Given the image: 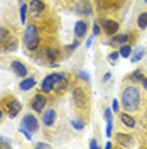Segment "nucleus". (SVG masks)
I'll return each mask as SVG.
<instances>
[{"instance_id":"nucleus-31","label":"nucleus","mask_w":147,"mask_h":149,"mask_svg":"<svg viewBox=\"0 0 147 149\" xmlns=\"http://www.w3.org/2000/svg\"><path fill=\"white\" fill-rule=\"evenodd\" d=\"M100 32H101V27L98 26V24H95V26H93V34H95V36H98Z\"/></svg>"},{"instance_id":"nucleus-4","label":"nucleus","mask_w":147,"mask_h":149,"mask_svg":"<svg viewBox=\"0 0 147 149\" xmlns=\"http://www.w3.org/2000/svg\"><path fill=\"white\" fill-rule=\"evenodd\" d=\"M73 102L80 110H81V109H86L88 103H90V97H88L86 90H85L83 86H80V85L74 86V90H73Z\"/></svg>"},{"instance_id":"nucleus-38","label":"nucleus","mask_w":147,"mask_h":149,"mask_svg":"<svg viewBox=\"0 0 147 149\" xmlns=\"http://www.w3.org/2000/svg\"><path fill=\"white\" fill-rule=\"evenodd\" d=\"M142 86H144V90L147 92V76L144 78V80H142Z\"/></svg>"},{"instance_id":"nucleus-1","label":"nucleus","mask_w":147,"mask_h":149,"mask_svg":"<svg viewBox=\"0 0 147 149\" xmlns=\"http://www.w3.org/2000/svg\"><path fill=\"white\" fill-rule=\"evenodd\" d=\"M142 105V90L139 88L137 85H127L122 90V107L123 110L134 113L137 112Z\"/></svg>"},{"instance_id":"nucleus-17","label":"nucleus","mask_w":147,"mask_h":149,"mask_svg":"<svg viewBox=\"0 0 147 149\" xmlns=\"http://www.w3.org/2000/svg\"><path fill=\"white\" fill-rule=\"evenodd\" d=\"M20 90H24V92H27L31 88H34L36 86V78H32V76H27V78H24L22 81H20Z\"/></svg>"},{"instance_id":"nucleus-21","label":"nucleus","mask_w":147,"mask_h":149,"mask_svg":"<svg viewBox=\"0 0 147 149\" xmlns=\"http://www.w3.org/2000/svg\"><path fill=\"white\" fill-rule=\"evenodd\" d=\"M137 27L140 31L147 29V12H140V15L137 17Z\"/></svg>"},{"instance_id":"nucleus-40","label":"nucleus","mask_w":147,"mask_h":149,"mask_svg":"<svg viewBox=\"0 0 147 149\" xmlns=\"http://www.w3.org/2000/svg\"><path fill=\"white\" fill-rule=\"evenodd\" d=\"M2 113H3V110H2V109H0V119H2Z\"/></svg>"},{"instance_id":"nucleus-32","label":"nucleus","mask_w":147,"mask_h":149,"mask_svg":"<svg viewBox=\"0 0 147 149\" xmlns=\"http://www.w3.org/2000/svg\"><path fill=\"white\" fill-rule=\"evenodd\" d=\"M78 44H80V41H74V42L71 44V46H68V47H66V51H68V53H71V51H73L74 47L78 46Z\"/></svg>"},{"instance_id":"nucleus-36","label":"nucleus","mask_w":147,"mask_h":149,"mask_svg":"<svg viewBox=\"0 0 147 149\" xmlns=\"http://www.w3.org/2000/svg\"><path fill=\"white\" fill-rule=\"evenodd\" d=\"M93 37H95V34H92V36L88 37V42H86V47H90V46H92V42H93Z\"/></svg>"},{"instance_id":"nucleus-12","label":"nucleus","mask_w":147,"mask_h":149,"mask_svg":"<svg viewBox=\"0 0 147 149\" xmlns=\"http://www.w3.org/2000/svg\"><path fill=\"white\" fill-rule=\"evenodd\" d=\"M54 122H56V110L53 107L42 112V124H44L46 127H53Z\"/></svg>"},{"instance_id":"nucleus-23","label":"nucleus","mask_w":147,"mask_h":149,"mask_svg":"<svg viewBox=\"0 0 147 149\" xmlns=\"http://www.w3.org/2000/svg\"><path fill=\"white\" fill-rule=\"evenodd\" d=\"M27 12H29V7L26 3H22L20 5V20H22V24H26V19H27Z\"/></svg>"},{"instance_id":"nucleus-19","label":"nucleus","mask_w":147,"mask_h":149,"mask_svg":"<svg viewBox=\"0 0 147 149\" xmlns=\"http://www.w3.org/2000/svg\"><path fill=\"white\" fill-rule=\"evenodd\" d=\"M144 78H146V74H144V71H142V68H140V70H135L134 73L129 74V80H132L134 83H142Z\"/></svg>"},{"instance_id":"nucleus-14","label":"nucleus","mask_w":147,"mask_h":149,"mask_svg":"<svg viewBox=\"0 0 147 149\" xmlns=\"http://www.w3.org/2000/svg\"><path fill=\"white\" fill-rule=\"evenodd\" d=\"M86 32H88V24L85 20H78L74 24V36L78 37V39H81V37L86 36Z\"/></svg>"},{"instance_id":"nucleus-37","label":"nucleus","mask_w":147,"mask_h":149,"mask_svg":"<svg viewBox=\"0 0 147 149\" xmlns=\"http://www.w3.org/2000/svg\"><path fill=\"white\" fill-rule=\"evenodd\" d=\"M36 148H49V146H47V144H44V142H37Z\"/></svg>"},{"instance_id":"nucleus-27","label":"nucleus","mask_w":147,"mask_h":149,"mask_svg":"<svg viewBox=\"0 0 147 149\" xmlns=\"http://www.w3.org/2000/svg\"><path fill=\"white\" fill-rule=\"evenodd\" d=\"M78 78H81L85 83H88V81H90V74L86 73V71H80V73H78Z\"/></svg>"},{"instance_id":"nucleus-18","label":"nucleus","mask_w":147,"mask_h":149,"mask_svg":"<svg viewBox=\"0 0 147 149\" xmlns=\"http://www.w3.org/2000/svg\"><path fill=\"white\" fill-rule=\"evenodd\" d=\"M78 12H80V15H92V12H93L92 3H90V2H80Z\"/></svg>"},{"instance_id":"nucleus-8","label":"nucleus","mask_w":147,"mask_h":149,"mask_svg":"<svg viewBox=\"0 0 147 149\" xmlns=\"http://www.w3.org/2000/svg\"><path fill=\"white\" fill-rule=\"evenodd\" d=\"M20 125H24L26 129H29L32 134L39 130V120H37L32 113H26V115H24V119H22V124H20Z\"/></svg>"},{"instance_id":"nucleus-16","label":"nucleus","mask_w":147,"mask_h":149,"mask_svg":"<svg viewBox=\"0 0 147 149\" xmlns=\"http://www.w3.org/2000/svg\"><path fill=\"white\" fill-rule=\"evenodd\" d=\"M115 139L119 142L120 146H130L132 142H134V136H130V134H123V132H119L117 136H115Z\"/></svg>"},{"instance_id":"nucleus-15","label":"nucleus","mask_w":147,"mask_h":149,"mask_svg":"<svg viewBox=\"0 0 147 149\" xmlns=\"http://www.w3.org/2000/svg\"><path fill=\"white\" fill-rule=\"evenodd\" d=\"M120 120H122V124L127 127V129H134L135 125H137V122H135V119L130 115L129 112H122L120 113Z\"/></svg>"},{"instance_id":"nucleus-6","label":"nucleus","mask_w":147,"mask_h":149,"mask_svg":"<svg viewBox=\"0 0 147 149\" xmlns=\"http://www.w3.org/2000/svg\"><path fill=\"white\" fill-rule=\"evenodd\" d=\"M100 27H101V32L103 34H107V36H115L117 32H119L120 29V24L117 20H113V19H101L100 20Z\"/></svg>"},{"instance_id":"nucleus-2","label":"nucleus","mask_w":147,"mask_h":149,"mask_svg":"<svg viewBox=\"0 0 147 149\" xmlns=\"http://www.w3.org/2000/svg\"><path fill=\"white\" fill-rule=\"evenodd\" d=\"M24 46L27 51L36 53L37 49L42 47V37H41V31L36 24H27L26 32H24Z\"/></svg>"},{"instance_id":"nucleus-9","label":"nucleus","mask_w":147,"mask_h":149,"mask_svg":"<svg viewBox=\"0 0 147 149\" xmlns=\"http://www.w3.org/2000/svg\"><path fill=\"white\" fill-rule=\"evenodd\" d=\"M68 86H69V74L56 73V90H54V92L63 93Z\"/></svg>"},{"instance_id":"nucleus-13","label":"nucleus","mask_w":147,"mask_h":149,"mask_svg":"<svg viewBox=\"0 0 147 149\" xmlns=\"http://www.w3.org/2000/svg\"><path fill=\"white\" fill-rule=\"evenodd\" d=\"M10 68H12V71L17 74V76H20V78H26L29 73L27 66L24 65V63H20V61H12L10 63Z\"/></svg>"},{"instance_id":"nucleus-29","label":"nucleus","mask_w":147,"mask_h":149,"mask_svg":"<svg viewBox=\"0 0 147 149\" xmlns=\"http://www.w3.org/2000/svg\"><path fill=\"white\" fill-rule=\"evenodd\" d=\"M107 3H112V0H96V5H98V7H101V9H103Z\"/></svg>"},{"instance_id":"nucleus-34","label":"nucleus","mask_w":147,"mask_h":149,"mask_svg":"<svg viewBox=\"0 0 147 149\" xmlns=\"http://www.w3.org/2000/svg\"><path fill=\"white\" fill-rule=\"evenodd\" d=\"M112 109H113L115 112H120L119 110V100H113V103H112Z\"/></svg>"},{"instance_id":"nucleus-3","label":"nucleus","mask_w":147,"mask_h":149,"mask_svg":"<svg viewBox=\"0 0 147 149\" xmlns=\"http://www.w3.org/2000/svg\"><path fill=\"white\" fill-rule=\"evenodd\" d=\"M0 109L7 113L10 119H14V117L19 115V112H20L22 107H20V103H19V100L15 97H5L2 100V103H0Z\"/></svg>"},{"instance_id":"nucleus-41","label":"nucleus","mask_w":147,"mask_h":149,"mask_svg":"<svg viewBox=\"0 0 147 149\" xmlns=\"http://www.w3.org/2000/svg\"><path fill=\"white\" fill-rule=\"evenodd\" d=\"M144 2H146V3H147V0H144Z\"/></svg>"},{"instance_id":"nucleus-24","label":"nucleus","mask_w":147,"mask_h":149,"mask_svg":"<svg viewBox=\"0 0 147 149\" xmlns=\"http://www.w3.org/2000/svg\"><path fill=\"white\" fill-rule=\"evenodd\" d=\"M119 56H120L119 51H113V53L108 54V61H110L112 65H115V63H117V59H119Z\"/></svg>"},{"instance_id":"nucleus-25","label":"nucleus","mask_w":147,"mask_h":149,"mask_svg":"<svg viewBox=\"0 0 147 149\" xmlns=\"http://www.w3.org/2000/svg\"><path fill=\"white\" fill-rule=\"evenodd\" d=\"M19 130H20V132L26 136V139H32V132H31L29 129H26L24 125H20V127H19Z\"/></svg>"},{"instance_id":"nucleus-7","label":"nucleus","mask_w":147,"mask_h":149,"mask_svg":"<svg viewBox=\"0 0 147 149\" xmlns=\"http://www.w3.org/2000/svg\"><path fill=\"white\" fill-rule=\"evenodd\" d=\"M130 37H132V34H115V36H112L110 39H108V46L112 47H120V46H123V44H127L130 41Z\"/></svg>"},{"instance_id":"nucleus-26","label":"nucleus","mask_w":147,"mask_h":149,"mask_svg":"<svg viewBox=\"0 0 147 149\" xmlns=\"http://www.w3.org/2000/svg\"><path fill=\"white\" fill-rule=\"evenodd\" d=\"M10 146H12V144H10L9 141L5 139L3 136H0V148H5V149H9Z\"/></svg>"},{"instance_id":"nucleus-11","label":"nucleus","mask_w":147,"mask_h":149,"mask_svg":"<svg viewBox=\"0 0 147 149\" xmlns=\"http://www.w3.org/2000/svg\"><path fill=\"white\" fill-rule=\"evenodd\" d=\"M29 10H31V14H32L34 17H39V15L46 10V3H44L42 0H32L31 5H29Z\"/></svg>"},{"instance_id":"nucleus-20","label":"nucleus","mask_w":147,"mask_h":149,"mask_svg":"<svg viewBox=\"0 0 147 149\" xmlns=\"http://www.w3.org/2000/svg\"><path fill=\"white\" fill-rule=\"evenodd\" d=\"M144 54H146V49H144V47H137V49L134 51V54H130V61H132V63H137V61H140V59L144 58Z\"/></svg>"},{"instance_id":"nucleus-10","label":"nucleus","mask_w":147,"mask_h":149,"mask_svg":"<svg viewBox=\"0 0 147 149\" xmlns=\"http://www.w3.org/2000/svg\"><path fill=\"white\" fill-rule=\"evenodd\" d=\"M54 90H56V73H53V74H47L46 78L42 80V83H41V92L53 93Z\"/></svg>"},{"instance_id":"nucleus-5","label":"nucleus","mask_w":147,"mask_h":149,"mask_svg":"<svg viewBox=\"0 0 147 149\" xmlns=\"http://www.w3.org/2000/svg\"><path fill=\"white\" fill-rule=\"evenodd\" d=\"M47 102H49L47 93H44V92L36 93V95L32 97V100H31V109H32L34 112H44L46 110Z\"/></svg>"},{"instance_id":"nucleus-30","label":"nucleus","mask_w":147,"mask_h":149,"mask_svg":"<svg viewBox=\"0 0 147 149\" xmlns=\"http://www.w3.org/2000/svg\"><path fill=\"white\" fill-rule=\"evenodd\" d=\"M73 127L74 129H83V122L81 120H73Z\"/></svg>"},{"instance_id":"nucleus-33","label":"nucleus","mask_w":147,"mask_h":149,"mask_svg":"<svg viewBox=\"0 0 147 149\" xmlns=\"http://www.w3.org/2000/svg\"><path fill=\"white\" fill-rule=\"evenodd\" d=\"M112 125H113L112 122H107V137H110L112 136Z\"/></svg>"},{"instance_id":"nucleus-35","label":"nucleus","mask_w":147,"mask_h":149,"mask_svg":"<svg viewBox=\"0 0 147 149\" xmlns=\"http://www.w3.org/2000/svg\"><path fill=\"white\" fill-rule=\"evenodd\" d=\"M90 148H98V142H96V141H95V139H92V141H90Z\"/></svg>"},{"instance_id":"nucleus-28","label":"nucleus","mask_w":147,"mask_h":149,"mask_svg":"<svg viewBox=\"0 0 147 149\" xmlns=\"http://www.w3.org/2000/svg\"><path fill=\"white\" fill-rule=\"evenodd\" d=\"M103 117H105V120H107V122H112V110H110V109H105Z\"/></svg>"},{"instance_id":"nucleus-39","label":"nucleus","mask_w":147,"mask_h":149,"mask_svg":"<svg viewBox=\"0 0 147 149\" xmlns=\"http://www.w3.org/2000/svg\"><path fill=\"white\" fill-rule=\"evenodd\" d=\"M107 80H110V73H107L105 76H103V81H107Z\"/></svg>"},{"instance_id":"nucleus-22","label":"nucleus","mask_w":147,"mask_h":149,"mask_svg":"<svg viewBox=\"0 0 147 149\" xmlns=\"http://www.w3.org/2000/svg\"><path fill=\"white\" fill-rule=\"evenodd\" d=\"M119 53L122 58H130V54H132V46L130 44H123V46L119 47Z\"/></svg>"}]
</instances>
